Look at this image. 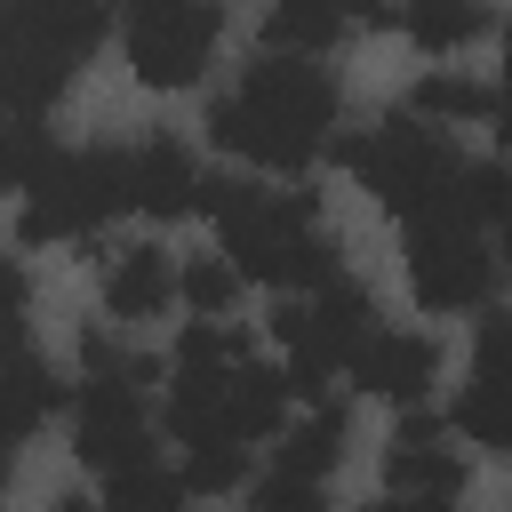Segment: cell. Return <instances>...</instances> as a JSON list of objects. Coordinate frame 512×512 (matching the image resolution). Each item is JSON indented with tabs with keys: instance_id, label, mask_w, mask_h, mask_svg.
<instances>
[{
	"instance_id": "6da1fadb",
	"label": "cell",
	"mask_w": 512,
	"mask_h": 512,
	"mask_svg": "<svg viewBox=\"0 0 512 512\" xmlns=\"http://www.w3.org/2000/svg\"><path fill=\"white\" fill-rule=\"evenodd\" d=\"M336 112H344V88L320 56H256L240 72V88L224 104H208V144L216 152H240L256 168H280V176H304L328 144H336Z\"/></svg>"
},
{
	"instance_id": "7a4b0ae2",
	"label": "cell",
	"mask_w": 512,
	"mask_h": 512,
	"mask_svg": "<svg viewBox=\"0 0 512 512\" xmlns=\"http://www.w3.org/2000/svg\"><path fill=\"white\" fill-rule=\"evenodd\" d=\"M192 216H216L240 280H264L280 296H320L328 280H344V256H336L312 192H256L240 176H200Z\"/></svg>"
},
{
	"instance_id": "3957f363",
	"label": "cell",
	"mask_w": 512,
	"mask_h": 512,
	"mask_svg": "<svg viewBox=\"0 0 512 512\" xmlns=\"http://www.w3.org/2000/svg\"><path fill=\"white\" fill-rule=\"evenodd\" d=\"M368 192H376V208L384 216H400V224H416V216H432L440 200H448V184H456V144H440L432 128H416V120H384V128H368V136H336L328 144Z\"/></svg>"
},
{
	"instance_id": "277c9868",
	"label": "cell",
	"mask_w": 512,
	"mask_h": 512,
	"mask_svg": "<svg viewBox=\"0 0 512 512\" xmlns=\"http://www.w3.org/2000/svg\"><path fill=\"white\" fill-rule=\"evenodd\" d=\"M112 208H128V152H56L40 176H32V192H24V216H16V232L32 240V248H48V240H72V248H88V240H104V216Z\"/></svg>"
},
{
	"instance_id": "5b68a950",
	"label": "cell",
	"mask_w": 512,
	"mask_h": 512,
	"mask_svg": "<svg viewBox=\"0 0 512 512\" xmlns=\"http://www.w3.org/2000/svg\"><path fill=\"white\" fill-rule=\"evenodd\" d=\"M272 336L288 344V392L320 400L336 376H352L360 344L376 336L368 288H360V280H328L320 296H288V304L272 312Z\"/></svg>"
},
{
	"instance_id": "8992f818",
	"label": "cell",
	"mask_w": 512,
	"mask_h": 512,
	"mask_svg": "<svg viewBox=\"0 0 512 512\" xmlns=\"http://www.w3.org/2000/svg\"><path fill=\"white\" fill-rule=\"evenodd\" d=\"M224 32L216 0H128V72L144 88H192Z\"/></svg>"
},
{
	"instance_id": "52a82bcc",
	"label": "cell",
	"mask_w": 512,
	"mask_h": 512,
	"mask_svg": "<svg viewBox=\"0 0 512 512\" xmlns=\"http://www.w3.org/2000/svg\"><path fill=\"white\" fill-rule=\"evenodd\" d=\"M408 288H416L424 312H472V304H488V288H496L488 232L440 224V216L408 224Z\"/></svg>"
},
{
	"instance_id": "ba28073f",
	"label": "cell",
	"mask_w": 512,
	"mask_h": 512,
	"mask_svg": "<svg viewBox=\"0 0 512 512\" xmlns=\"http://www.w3.org/2000/svg\"><path fill=\"white\" fill-rule=\"evenodd\" d=\"M72 456L96 464L104 480L152 464V416H144V392H136V384H80V392H72Z\"/></svg>"
},
{
	"instance_id": "9c48e42d",
	"label": "cell",
	"mask_w": 512,
	"mask_h": 512,
	"mask_svg": "<svg viewBox=\"0 0 512 512\" xmlns=\"http://www.w3.org/2000/svg\"><path fill=\"white\" fill-rule=\"evenodd\" d=\"M432 376H440V344L416 336V328H376L360 344V360H352V384L376 392V400H392V408H416L432 392Z\"/></svg>"
},
{
	"instance_id": "30bf717a",
	"label": "cell",
	"mask_w": 512,
	"mask_h": 512,
	"mask_svg": "<svg viewBox=\"0 0 512 512\" xmlns=\"http://www.w3.org/2000/svg\"><path fill=\"white\" fill-rule=\"evenodd\" d=\"M128 208H144L152 224H176V216L200 208V168L176 136H144L128 152Z\"/></svg>"
},
{
	"instance_id": "8fae6325",
	"label": "cell",
	"mask_w": 512,
	"mask_h": 512,
	"mask_svg": "<svg viewBox=\"0 0 512 512\" xmlns=\"http://www.w3.org/2000/svg\"><path fill=\"white\" fill-rule=\"evenodd\" d=\"M80 56H64L56 40H0V120H40L64 88H72Z\"/></svg>"
},
{
	"instance_id": "7c38bea8",
	"label": "cell",
	"mask_w": 512,
	"mask_h": 512,
	"mask_svg": "<svg viewBox=\"0 0 512 512\" xmlns=\"http://www.w3.org/2000/svg\"><path fill=\"white\" fill-rule=\"evenodd\" d=\"M440 432L448 424H432V416L400 424V440L384 456V496H464V464L440 448Z\"/></svg>"
},
{
	"instance_id": "4fadbf2b",
	"label": "cell",
	"mask_w": 512,
	"mask_h": 512,
	"mask_svg": "<svg viewBox=\"0 0 512 512\" xmlns=\"http://www.w3.org/2000/svg\"><path fill=\"white\" fill-rule=\"evenodd\" d=\"M104 304H112V320H152V312H168V304H176V264H168V248H152V240L112 248V264H104Z\"/></svg>"
},
{
	"instance_id": "5bb4252c",
	"label": "cell",
	"mask_w": 512,
	"mask_h": 512,
	"mask_svg": "<svg viewBox=\"0 0 512 512\" xmlns=\"http://www.w3.org/2000/svg\"><path fill=\"white\" fill-rule=\"evenodd\" d=\"M56 408H72V384H64L48 360H32V352H24V360H8V368H0V448H8V456H16V440H24V432H40Z\"/></svg>"
},
{
	"instance_id": "9a60e30c",
	"label": "cell",
	"mask_w": 512,
	"mask_h": 512,
	"mask_svg": "<svg viewBox=\"0 0 512 512\" xmlns=\"http://www.w3.org/2000/svg\"><path fill=\"white\" fill-rule=\"evenodd\" d=\"M224 424L240 440H264V432H288V368H264L256 352L224 376Z\"/></svg>"
},
{
	"instance_id": "2e32d148",
	"label": "cell",
	"mask_w": 512,
	"mask_h": 512,
	"mask_svg": "<svg viewBox=\"0 0 512 512\" xmlns=\"http://www.w3.org/2000/svg\"><path fill=\"white\" fill-rule=\"evenodd\" d=\"M344 440H352V416L344 400H312V416H296L280 432V472H304V480H328L344 464Z\"/></svg>"
},
{
	"instance_id": "e0dca14e",
	"label": "cell",
	"mask_w": 512,
	"mask_h": 512,
	"mask_svg": "<svg viewBox=\"0 0 512 512\" xmlns=\"http://www.w3.org/2000/svg\"><path fill=\"white\" fill-rule=\"evenodd\" d=\"M400 24H408V40H416L424 56H456L464 40L488 32V8H480V0H408Z\"/></svg>"
},
{
	"instance_id": "ac0fdd59",
	"label": "cell",
	"mask_w": 512,
	"mask_h": 512,
	"mask_svg": "<svg viewBox=\"0 0 512 512\" xmlns=\"http://www.w3.org/2000/svg\"><path fill=\"white\" fill-rule=\"evenodd\" d=\"M408 120H496V88H480L464 72H424L408 88Z\"/></svg>"
},
{
	"instance_id": "d6986e66",
	"label": "cell",
	"mask_w": 512,
	"mask_h": 512,
	"mask_svg": "<svg viewBox=\"0 0 512 512\" xmlns=\"http://www.w3.org/2000/svg\"><path fill=\"white\" fill-rule=\"evenodd\" d=\"M176 480H184V496H232V488L248 480V448H240L232 432H216V440H192Z\"/></svg>"
},
{
	"instance_id": "ffe728a7",
	"label": "cell",
	"mask_w": 512,
	"mask_h": 512,
	"mask_svg": "<svg viewBox=\"0 0 512 512\" xmlns=\"http://www.w3.org/2000/svg\"><path fill=\"white\" fill-rule=\"evenodd\" d=\"M448 424H456L472 448H496V456H512V392L464 384V392H456V408H448Z\"/></svg>"
},
{
	"instance_id": "44dd1931",
	"label": "cell",
	"mask_w": 512,
	"mask_h": 512,
	"mask_svg": "<svg viewBox=\"0 0 512 512\" xmlns=\"http://www.w3.org/2000/svg\"><path fill=\"white\" fill-rule=\"evenodd\" d=\"M104 512H184V480H176V472H160V464L112 472V488H104Z\"/></svg>"
},
{
	"instance_id": "7402d4cb",
	"label": "cell",
	"mask_w": 512,
	"mask_h": 512,
	"mask_svg": "<svg viewBox=\"0 0 512 512\" xmlns=\"http://www.w3.org/2000/svg\"><path fill=\"white\" fill-rule=\"evenodd\" d=\"M176 296H184L200 320H224V312L240 304V272H232L224 256H192V264L176 272Z\"/></svg>"
},
{
	"instance_id": "603a6c76",
	"label": "cell",
	"mask_w": 512,
	"mask_h": 512,
	"mask_svg": "<svg viewBox=\"0 0 512 512\" xmlns=\"http://www.w3.org/2000/svg\"><path fill=\"white\" fill-rule=\"evenodd\" d=\"M56 160L40 120H0V192H32V176Z\"/></svg>"
},
{
	"instance_id": "cb8c5ba5",
	"label": "cell",
	"mask_w": 512,
	"mask_h": 512,
	"mask_svg": "<svg viewBox=\"0 0 512 512\" xmlns=\"http://www.w3.org/2000/svg\"><path fill=\"white\" fill-rule=\"evenodd\" d=\"M248 360V336L224 328V320H184L176 336V368H240Z\"/></svg>"
},
{
	"instance_id": "d4e9b609",
	"label": "cell",
	"mask_w": 512,
	"mask_h": 512,
	"mask_svg": "<svg viewBox=\"0 0 512 512\" xmlns=\"http://www.w3.org/2000/svg\"><path fill=\"white\" fill-rule=\"evenodd\" d=\"M80 360H88V384H136V392H144V384L160 376V360H144V352H128V344H112L104 328H88V336H80Z\"/></svg>"
},
{
	"instance_id": "484cf974",
	"label": "cell",
	"mask_w": 512,
	"mask_h": 512,
	"mask_svg": "<svg viewBox=\"0 0 512 512\" xmlns=\"http://www.w3.org/2000/svg\"><path fill=\"white\" fill-rule=\"evenodd\" d=\"M248 512H328V480H304V472H264L248 488Z\"/></svg>"
},
{
	"instance_id": "4316f807",
	"label": "cell",
	"mask_w": 512,
	"mask_h": 512,
	"mask_svg": "<svg viewBox=\"0 0 512 512\" xmlns=\"http://www.w3.org/2000/svg\"><path fill=\"white\" fill-rule=\"evenodd\" d=\"M24 328H32V280L16 256H0V368L24 360Z\"/></svg>"
},
{
	"instance_id": "83f0119b",
	"label": "cell",
	"mask_w": 512,
	"mask_h": 512,
	"mask_svg": "<svg viewBox=\"0 0 512 512\" xmlns=\"http://www.w3.org/2000/svg\"><path fill=\"white\" fill-rule=\"evenodd\" d=\"M400 512H456V496H392Z\"/></svg>"
},
{
	"instance_id": "f1b7e54d",
	"label": "cell",
	"mask_w": 512,
	"mask_h": 512,
	"mask_svg": "<svg viewBox=\"0 0 512 512\" xmlns=\"http://www.w3.org/2000/svg\"><path fill=\"white\" fill-rule=\"evenodd\" d=\"M24 32V0H0V40H16Z\"/></svg>"
},
{
	"instance_id": "f546056e",
	"label": "cell",
	"mask_w": 512,
	"mask_h": 512,
	"mask_svg": "<svg viewBox=\"0 0 512 512\" xmlns=\"http://www.w3.org/2000/svg\"><path fill=\"white\" fill-rule=\"evenodd\" d=\"M496 144H504V152H512V96H504V104H496Z\"/></svg>"
},
{
	"instance_id": "4dcf8cb0",
	"label": "cell",
	"mask_w": 512,
	"mask_h": 512,
	"mask_svg": "<svg viewBox=\"0 0 512 512\" xmlns=\"http://www.w3.org/2000/svg\"><path fill=\"white\" fill-rule=\"evenodd\" d=\"M48 512H104V504H88V496H56Z\"/></svg>"
},
{
	"instance_id": "1f68e13d",
	"label": "cell",
	"mask_w": 512,
	"mask_h": 512,
	"mask_svg": "<svg viewBox=\"0 0 512 512\" xmlns=\"http://www.w3.org/2000/svg\"><path fill=\"white\" fill-rule=\"evenodd\" d=\"M360 512H400V504H392V496H376V504H360Z\"/></svg>"
},
{
	"instance_id": "d6a6232c",
	"label": "cell",
	"mask_w": 512,
	"mask_h": 512,
	"mask_svg": "<svg viewBox=\"0 0 512 512\" xmlns=\"http://www.w3.org/2000/svg\"><path fill=\"white\" fill-rule=\"evenodd\" d=\"M504 80H512V24H504Z\"/></svg>"
}]
</instances>
